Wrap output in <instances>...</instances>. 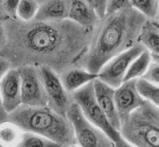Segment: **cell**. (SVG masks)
<instances>
[{
    "label": "cell",
    "instance_id": "cell-12",
    "mask_svg": "<svg viewBox=\"0 0 159 147\" xmlns=\"http://www.w3.org/2000/svg\"><path fill=\"white\" fill-rule=\"evenodd\" d=\"M95 96L99 106L103 110L107 119L116 131L120 132L121 122L116 110L115 102V88L101 81L99 79L93 80Z\"/></svg>",
    "mask_w": 159,
    "mask_h": 147
},
{
    "label": "cell",
    "instance_id": "cell-38",
    "mask_svg": "<svg viewBox=\"0 0 159 147\" xmlns=\"http://www.w3.org/2000/svg\"><path fill=\"white\" fill-rule=\"evenodd\" d=\"M0 147H3V146H2V145H1V146H0Z\"/></svg>",
    "mask_w": 159,
    "mask_h": 147
},
{
    "label": "cell",
    "instance_id": "cell-33",
    "mask_svg": "<svg viewBox=\"0 0 159 147\" xmlns=\"http://www.w3.org/2000/svg\"><path fill=\"white\" fill-rule=\"evenodd\" d=\"M155 22L158 23L159 24V4H158V8H157V15H156V17L155 19H154V21Z\"/></svg>",
    "mask_w": 159,
    "mask_h": 147
},
{
    "label": "cell",
    "instance_id": "cell-34",
    "mask_svg": "<svg viewBox=\"0 0 159 147\" xmlns=\"http://www.w3.org/2000/svg\"><path fill=\"white\" fill-rule=\"evenodd\" d=\"M86 1L89 4V5L92 6H94V4L95 2H96V0H86Z\"/></svg>",
    "mask_w": 159,
    "mask_h": 147
},
{
    "label": "cell",
    "instance_id": "cell-8",
    "mask_svg": "<svg viewBox=\"0 0 159 147\" xmlns=\"http://www.w3.org/2000/svg\"><path fill=\"white\" fill-rule=\"evenodd\" d=\"M145 50L143 45L137 43L131 48L115 56L100 69L98 79L113 88H117L123 83L130 65Z\"/></svg>",
    "mask_w": 159,
    "mask_h": 147
},
{
    "label": "cell",
    "instance_id": "cell-26",
    "mask_svg": "<svg viewBox=\"0 0 159 147\" xmlns=\"http://www.w3.org/2000/svg\"><path fill=\"white\" fill-rule=\"evenodd\" d=\"M108 1V0H96V2H95L93 8H94L98 16L100 17V19L104 18L105 14H106V8Z\"/></svg>",
    "mask_w": 159,
    "mask_h": 147
},
{
    "label": "cell",
    "instance_id": "cell-36",
    "mask_svg": "<svg viewBox=\"0 0 159 147\" xmlns=\"http://www.w3.org/2000/svg\"><path fill=\"white\" fill-rule=\"evenodd\" d=\"M37 1L39 2V3H40V4L42 3V2H44V1H45V0H37Z\"/></svg>",
    "mask_w": 159,
    "mask_h": 147
},
{
    "label": "cell",
    "instance_id": "cell-37",
    "mask_svg": "<svg viewBox=\"0 0 159 147\" xmlns=\"http://www.w3.org/2000/svg\"><path fill=\"white\" fill-rule=\"evenodd\" d=\"M154 23H155V24H156V25H157V28H158V29H159V24H158V23L155 22V21H154Z\"/></svg>",
    "mask_w": 159,
    "mask_h": 147
},
{
    "label": "cell",
    "instance_id": "cell-14",
    "mask_svg": "<svg viewBox=\"0 0 159 147\" xmlns=\"http://www.w3.org/2000/svg\"><path fill=\"white\" fill-rule=\"evenodd\" d=\"M70 0H45L39 6L34 20L43 21L68 19Z\"/></svg>",
    "mask_w": 159,
    "mask_h": 147
},
{
    "label": "cell",
    "instance_id": "cell-27",
    "mask_svg": "<svg viewBox=\"0 0 159 147\" xmlns=\"http://www.w3.org/2000/svg\"><path fill=\"white\" fill-rule=\"evenodd\" d=\"M12 68L11 62L3 57H0V80H2L4 75Z\"/></svg>",
    "mask_w": 159,
    "mask_h": 147
},
{
    "label": "cell",
    "instance_id": "cell-28",
    "mask_svg": "<svg viewBox=\"0 0 159 147\" xmlns=\"http://www.w3.org/2000/svg\"><path fill=\"white\" fill-rule=\"evenodd\" d=\"M8 114L9 113L7 112L5 107H4L3 102H2V98H1V95H0V124L7 120Z\"/></svg>",
    "mask_w": 159,
    "mask_h": 147
},
{
    "label": "cell",
    "instance_id": "cell-3",
    "mask_svg": "<svg viewBox=\"0 0 159 147\" xmlns=\"http://www.w3.org/2000/svg\"><path fill=\"white\" fill-rule=\"evenodd\" d=\"M7 120L23 132H33L54 141L62 147L76 143L72 124L49 106H29L21 104L8 114Z\"/></svg>",
    "mask_w": 159,
    "mask_h": 147
},
{
    "label": "cell",
    "instance_id": "cell-20",
    "mask_svg": "<svg viewBox=\"0 0 159 147\" xmlns=\"http://www.w3.org/2000/svg\"><path fill=\"white\" fill-rule=\"evenodd\" d=\"M136 86L139 93L146 100L155 106L159 109V86L153 84L143 78L137 79Z\"/></svg>",
    "mask_w": 159,
    "mask_h": 147
},
{
    "label": "cell",
    "instance_id": "cell-32",
    "mask_svg": "<svg viewBox=\"0 0 159 147\" xmlns=\"http://www.w3.org/2000/svg\"><path fill=\"white\" fill-rule=\"evenodd\" d=\"M151 59H152V61H154V62H157L159 64V54H151Z\"/></svg>",
    "mask_w": 159,
    "mask_h": 147
},
{
    "label": "cell",
    "instance_id": "cell-17",
    "mask_svg": "<svg viewBox=\"0 0 159 147\" xmlns=\"http://www.w3.org/2000/svg\"><path fill=\"white\" fill-rule=\"evenodd\" d=\"M23 131L15 124L5 121L0 124V144L3 147H17L21 141Z\"/></svg>",
    "mask_w": 159,
    "mask_h": 147
},
{
    "label": "cell",
    "instance_id": "cell-35",
    "mask_svg": "<svg viewBox=\"0 0 159 147\" xmlns=\"http://www.w3.org/2000/svg\"><path fill=\"white\" fill-rule=\"evenodd\" d=\"M67 147H80V146H79L77 143H75V144H73V145H69V146H67Z\"/></svg>",
    "mask_w": 159,
    "mask_h": 147
},
{
    "label": "cell",
    "instance_id": "cell-11",
    "mask_svg": "<svg viewBox=\"0 0 159 147\" xmlns=\"http://www.w3.org/2000/svg\"><path fill=\"white\" fill-rule=\"evenodd\" d=\"M0 95L8 113L21 105V78L18 69L11 68L0 80Z\"/></svg>",
    "mask_w": 159,
    "mask_h": 147
},
{
    "label": "cell",
    "instance_id": "cell-21",
    "mask_svg": "<svg viewBox=\"0 0 159 147\" xmlns=\"http://www.w3.org/2000/svg\"><path fill=\"white\" fill-rule=\"evenodd\" d=\"M131 6L141 12L150 21H154L157 15L159 0H131Z\"/></svg>",
    "mask_w": 159,
    "mask_h": 147
},
{
    "label": "cell",
    "instance_id": "cell-7",
    "mask_svg": "<svg viewBox=\"0 0 159 147\" xmlns=\"http://www.w3.org/2000/svg\"><path fill=\"white\" fill-rule=\"evenodd\" d=\"M18 69L21 78V104L29 106H48L47 94L40 68L24 65Z\"/></svg>",
    "mask_w": 159,
    "mask_h": 147
},
{
    "label": "cell",
    "instance_id": "cell-4",
    "mask_svg": "<svg viewBox=\"0 0 159 147\" xmlns=\"http://www.w3.org/2000/svg\"><path fill=\"white\" fill-rule=\"evenodd\" d=\"M120 132L136 147H159V109L145 100L123 123Z\"/></svg>",
    "mask_w": 159,
    "mask_h": 147
},
{
    "label": "cell",
    "instance_id": "cell-13",
    "mask_svg": "<svg viewBox=\"0 0 159 147\" xmlns=\"http://www.w3.org/2000/svg\"><path fill=\"white\" fill-rule=\"evenodd\" d=\"M68 19L87 28H97L101 21L93 6L86 0H70Z\"/></svg>",
    "mask_w": 159,
    "mask_h": 147
},
{
    "label": "cell",
    "instance_id": "cell-6",
    "mask_svg": "<svg viewBox=\"0 0 159 147\" xmlns=\"http://www.w3.org/2000/svg\"><path fill=\"white\" fill-rule=\"evenodd\" d=\"M66 116L71 122L76 143L80 147H114V142L85 117L79 105L74 101L66 110Z\"/></svg>",
    "mask_w": 159,
    "mask_h": 147
},
{
    "label": "cell",
    "instance_id": "cell-15",
    "mask_svg": "<svg viewBox=\"0 0 159 147\" xmlns=\"http://www.w3.org/2000/svg\"><path fill=\"white\" fill-rule=\"evenodd\" d=\"M65 90L71 94L86 83L98 79V74L91 73L83 69H72L60 76Z\"/></svg>",
    "mask_w": 159,
    "mask_h": 147
},
{
    "label": "cell",
    "instance_id": "cell-31",
    "mask_svg": "<svg viewBox=\"0 0 159 147\" xmlns=\"http://www.w3.org/2000/svg\"><path fill=\"white\" fill-rule=\"evenodd\" d=\"M2 1H3V0H0V22H3L6 20L8 19L3 11V8H2Z\"/></svg>",
    "mask_w": 159,
    "mask_h": 147
},
{
    "label": "cell",
    "instance_id": "cell-16",
    "mask_svg": "<svg viewBox=\"0 0 159 147\" xmlns=\"http://www.w3.org/2000/svg\"><path fill=\"white\" fill-rule=\"evenodd\" d=\"M139 43L151 54H159V29L154 21H146L139 37Z\"/></svg>",
    "mask_w": 159,
    "mask_h": 147
},
{
    "label": "cell",
    "instance_id": "cell-2",
    "mask_svg": "<svg viewBox=\"0 0 159 147\" xmlns=\"http://www.w3.org/2000/svg\"><path fill=\"white\" fill-rule=\"evenodd\" d=\"M147 20L133 7L105 15L95 32L84 69L98 74L110 59L135 46Z\"/></svg>",
    "mask_w": 159,
    "mask_h": 147
},
{
    "label": "cell",
    "instance_id": "cell-18",
    "mask_svg": "<svg viewBox=\"0 0 159 147\" xmlns=\"http://www.w3.org/2000/svg\"><path fill=\"white\" fill-rule=\"evenodd\" d=\"M151 61H152L151 53L146 49L130 65L128 71H127L126 74L124 76L123 82L142 78V76H143L146 72H147Z\"/></svg>",
    "mask_w": 159,
    "mask_h": 147
},
{
    "label": "cell",
    "instance_id": "cell-23",
    "mask_svg": "<svg viewBox=\"0 0 159 147\" xmlns=\"http://www.w3.org/2000/svg\"><path fill=\"white\" fill-rule=\"evenodd\" d=\"M131 7H132L131 0H108L105 15H109Z\"/></svg>",
    "mask_w": 159,
    "mask_h": 147
},
{
    "label": "cell",
    "instance_id": "cell-29",
    "mask_svg": "<svg viewBox=\"0 0 159 147\" xmlns=\"http://www.w3.org/2000/svg\"><path fill=\"white\" fill-rule=\"evenodd\" d=\"M114 147H136L135 145H132L131 142L127 141L124 137L121 135L120 138L117 141L114 142Z\"/></svg>",
    "mask_w": 159,
    "mask_h": 147
},
{
    "label": "cell",
    "instance_id": "cell-9",
    "mask_svg": "<svg viewBox=\"0 0 159 147\" xmlns=\"http://www.w3.org/2000/svg\"><path fill=\"white\" fill-rule=\"evenodd\" d=\"M40 69L47 94L48 106L66 116V110L74 101L71 94L65 90L60 76L54 71L47 67H40Z\"/></svg>",
    "mask_w": 159,
    "mask_h": 147
},
{
    "label": "cell",
    "instance_id": "cell-22",
    "mask_svg": "<svg viewBox=\"0 0 159 147\" xmlns=\"http://www.w3.org/2000/svg\"><path fill=\"white\" fill-rule=\"evenodd\" d=\"M40 3L37 0H21L18 8V17L24 21H30L34 19Z\"/></svg>",
    "mask_w": 159,
    "mask_h": 147
},
{
    "label": "cell",
    "instance_id": "cell-25",
    "mask_svg": "<svg viewBox=\"0 0 159 147\" xmlns=\"http://www.w3.org/2000/svg\"><path fill=\"white\" fill-rule=\"evenodd\" d=\"M143 80L153 84L159 86V64L151 61L145 74L142 76Z\"/></svg>",
    "mask_w": 159,
    "mask_h": 147
},
{
    "label": "cell",
    "instance_id": "cell-30",
    "mask_svg": "<svg viewBox=\"0 0 159 147\" xmlns=\"http://www.w3.org/2000/svg\"><path fill=\"white\" fill-rule=\"evenodd\" d=\"M7 43V34L2 22H0V47H3Z\"/></svg>",
    "mask_w": 159,
    "mask_h": 147
},
{
    "label": "cell",
    "instance_id": "cell-39",
    "mask_svg": "<svg viewBox=\"0 0 159 147\" xmlns=\"http://www.w3.org/2000/svg\"><path fill=\"white\" fill-rule=\"evenodd\" d=\"M0 146H1V144H0Z\"/></svg>",
    "mask_w": 159,
    "mask_h": 147
},
{
    "label": "cell",
    "instance_id": "cell-10",
    "mask_svg": "<svg viewBox=\"0 0 159 147\" xmlns=\"http://www.w3.org/2000/svg\"><path fill=\"white\" fill-rule=\"evenodd\" d=\"M137 79L124 81L115 89V102L121 125L129 117L133 111L143 105L146 99L139 93L136 86Z\"/></svg>",
    "mask_w": 159,
    "mask_h": 147
},
{
    "label": "cell",
    "instance_id": "cell-24",
    "mask_svg": "<svg viewBox=\"0 0 159 147\" xmlns=\"http://www.w3.org/2000/svg\"><path fill=\"white\" fill-rule=\"evenodd\" d=\"M21 0H3L2 1V8L6 16L8 19L17 20L18 18V8Z\"/></svg>",
    "mask_w": 159,
    "mask_h": 147
},
{
    "label": "cell",
    "instance_id": "cell-19",
    "mask_svg": "<svg viewBox=\"0 0 159 147\" xmlns=\"http://www.w3.org/2000/svg\"><path fill=\"white\" fill-rule=\"evenodd\" d=\"M17 147H62L54 141L33 132H23Z\"/></svg>",
    "mask_w": 159,
    "mask_h": 147
},
{
    "label": "cell",
    "instance_id": "cell-5",
    "mask_svg": "<svg viewBox=\"0 0 159 147\" xmlns=\"http://www.w3.org/2000/svg\"><path fill=\"white\" fill-rule=\"evenodd\" d=\"M74 102L79 105L85 117L102 132L113 142L121 137L120 132L111 125L95 96L93 81L86 83L71 94Z\"/></svg>",
    "mask_w": 159,
    "mask_h": 147
},
{
    "label": "cell",
    "instance_id": "cell-1",
    "mask_svg": "<svg viewBox=\"0 0 159 147\" xmlns=\"http://www.w3.org/2000/svg\"><path fill=\"white\" fill-rule=\"evenodd\" d=\"M7 34L6 59L13 69L47 67L60 76L72 69H84L95 28H84L70 19L2 22Z\"/></svg>",
    "mask_w": 159,
    "mask_h": 147
}]
</instances>
